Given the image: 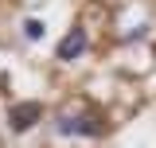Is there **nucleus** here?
I'll return each instance as SVG.
<instances>
[{
    "mask_svg": "<svg viewBox=\"0 0 156 148\" xmlns=\"http://www.w3.org/2000/svg\"><path fill=\"white\" fill-rule=\"evenodd\" d=\"M39 117H43V105H39V101H20V105H12V113H8V125H12V132H27Z\"/></svg>",
    "mask_w": 156,
    "mask_h": 148,
    "instance_id": "obj_1",
    "label": "nucleus"
},
{
    "mask_svg": "<svg viewBox=\"0 0 156 148\" xmlns=\"http://www.w3.org/2000/svg\"><path fill=\"white\" fill-rule=\"evenodd\" d=\"M86 43H90V39H86V27H70V31H66V35L58 39V47H55V55L62 58V62H74V58L82 55V51H86Z\"/></svg>",
    "mask_w": 156,
    "mask_h": 148,
    "instance_id": "obj_2",
    "label": "nucleus"
},
{
    "mask_svg": "<svg viewBox=\"0 0 156 148\" xmlns=\"http://www.w3.org/2000/svg\"><path fill=\"white\" fill-rule=\"evenodd\" d=\"M43 31H47V27H43V19H35V16L23 19V35L31 39V43H39V39H43Z\"/></svg>",
    "mask_w": 156,
    "mask_h": 148,
    "instance_id": "obj_3",
    "label": "nucleus"
}]
</instances>
